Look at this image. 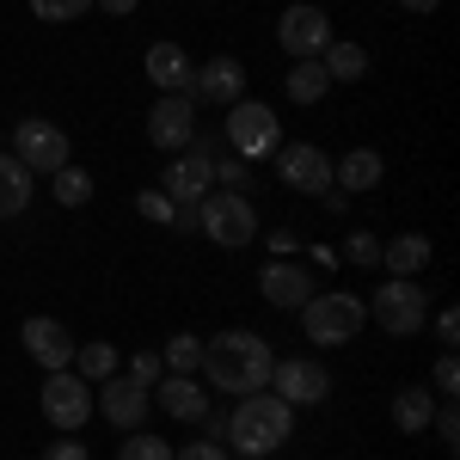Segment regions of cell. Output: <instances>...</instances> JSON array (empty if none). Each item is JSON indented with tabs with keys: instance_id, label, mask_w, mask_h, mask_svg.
Returning a JSON list of instances; mask_svg holds the SVG:
<instances>
[{
	"instance_id": "8fae6325",
	"label": "cell",
	"mask_w": 460,
	"mask_h": 460,
	"mask_svg": "<svg viewBox=\"0 0 460 460\" xmlns=\"http://www.w3.org/2000/svg\"><path fill=\"white\" fill-rule=\"evenodd\" d=\"M277 178L288 190H301V197H325L332 190V160L314 142H283L277 147Z\"/></svg>"
},
{
	"instance_id": "83f0119b",
	"label": "cell",
	"mask_w": 460,
	"mask_h": 460,
	"mask_svg": "<svg viewBox=\"0 0 460 460\" xmlns=\"http://www.w3.org/2000/svg\"><path fill=\"white\" fill-rule=\"evenodd\" d=\"M74 375L80 381H111L117 375V350L111 344H74Z\"/></svg>"
},
{
	"instance_id": "74e56055",
	"label": "cell",
	"mask_w": 460,
	"mask_h": 460,
	"mask_svg": "<svg viewBox=\"0 0 460 460\" xmlns=\"http://www.w3.org/2000/svg\"><path fill=\"white\" fill-rule=\"evenodd\" d=\"M455 338H460V314H455V307H442V314H436V344L455 350Z\"/></svg>"
},
{
	"instance_id": "44dd1931",
	"label": "cell",
	"mask_w": 460,
	"mask_h": 460,
	"mask_svg": "<svg viewBox=\"0 0 460 460\" xmlns=\"http://www.w3.org/2000/svg\"><path fill=\"white\" fill-rule=\"evenodd\" d=\"M429 418H436V393H429V381H411V387L393 393V429H405V436H424Z\"/></svg>"
},
{
	"instance_id": "60d3db41",
	"label": "cell",
	"mask_w": 460,
	"mask_h": 460,
	"mask_svg": "<svg viewBox=\"0 0 460 460\" xmlns=\"http://www.w3.org/2000/svg\"><path fill=\"white\" fill-rule=\"evenodd\" d=\"M93 6H105L111 19H129V13H136V6H142V0H93Z\"/></svg>"
},
{
	"instance_id": "ffe728a7",
	"label": "cell",
	"mask_w": 460,
	"mask_h": 460,
	"mask_svg": "<svg viewBox=\"0 0 460 460\" xmlns=\"http://www.w3.org/2000/svg\"><path fill=\"white\" fill-rule=\"evenodd\" d=\"M381 172H387V160H381L375 147H350V154L332 166V184H338L344 197H356V190H375V184H381Z\"/></svg>"
},
{
	"instance_id": "e575fe53",
	"label": "cell",
	"mask_w": 460,
	"mask_h": 460,
	"mask_svg": "<svg viewBox=\"0 0 460 460\" xmlns=\"http://www.w3.org/2000/svg\"><path fill=\"white\" fill-rule=\"evenodd\" d=\"M429 429H436V436H442V448L455 455V448H460V411H455V399H448V405H436V418H429Z\"/></svg>"
},
{
	"instance_id": "484cf974",
	"label": "cell",
	"mask_w": 460,
	"mask_h": 460,
	"mask_svg": "<svg viewBox=\"0 0 460 460\" xmlns=\"http://www.w3.org/2000/svg\"><path fill=\"white\" fill-rule=\"evenodd\" d=\"M160 362H166V375H197V362H203V338H197V332H172L166 350H160Z\"/></svg>"
},
{
	"instance_id": "8d00e7d4",
	"label": "cell",
	"mask_w": 460,
	"mask_h": 460,
	"mask_svg": "<svg viewBox=\"0 0 460 460\" xmlns=\"http://www.w3.org/2000/svg\"><path fill=\"white\" fill-rule=\"evenodd\" d=\"M172 460H227V455H221V442H215V436H203V442H184V448H172Z\"/></svg>"
},
{
	"instance_id": "1f68e13d",
	"label": "cell",
	"mask_w": 460,
	"mask_h": 460,
	"mask_svg": "<svg viewBox=\"0 0 460 460\" xmlns=\"http://www.w3.org/2000/svg\"><path fill=\"white\" fill-rule=\"evenodd\" d=\"M429 393H442V399H455V393H460V362H455V350L436 356V368H429Z\"/></svg>"
},
{
	"instance_id": "4fadbf2b",
	"label": "cell",
	"mask_w": 460,
	"mask_h": 460,
	"mask_svg": "<svg viewBox=\"0 0 460 460\" xmlns=\"http://www.w3.org/2000/svg\"><path fill=\"white\" fill-rule=\"evenodd\" d=\"M209 160H215V154H203V147H184V154H172V160H166L160 190L172 197L178 209H184V203H203V197L215 190V166H209Z\"/></svg>"
},
{
	"instance_id": "7a4b0ae2",
	"label": "cell",
	"mask_w": 460,
	"mask_h": 460,
	"mask_svg": "<svg viewBox=\"0 0 460 460\" xmlns=\"http://www.w3.org/2000/svg\"><path fill=\"white\" fill-rule=\"evenodd\" d=\"M270 368H277V356H270V344H264L258 332H221V338L203 344V362H197L203 387L234 393V399L264 393L270 387Z\"/></svg>"
},
{
	"instance_id": "e0dca14e",
	"label": "cell",
	"mask_w": 460,
	"mask_h": 460,
	"mask_svg": "<svg viewBox=\"0 0 460 460\" xmlns=\"http://www.w3.org/2000/svg\"><path fill=\"white\" fill-rule=\"evenodd\" d=\"M154 399H160V411L178 418V424H203L209 418V387L197 375H160L154 381Z\"/></svg>"
},
{
	"instance_id": "f546056e",
	"label": "cell",
	"mask_w": 460,
	"mask_h": 460,
	"mask_svg": "<svg viewBox=\"0 0 460 460\" xmlns=\"http://www.w3.org/2000/svg\"><path fill=\"white\" fill-rule=\"evenodd\" d=\"M80 13H93V0H31V19H43V25H68Z\"/></svg>"
},
{
	"instance_id": "3957f363",
	"label": "cell",
	"mask_w": 460,
	"mask_h": 460,
	"mask_svg": "<svg viewBox=\"0 0 460 460\" xmlns=\"http://www.w3.org/2000/svg\"><path fill=\"white\" fill-rule=\"evenodd\" d=\"M362 319H368V301L362 295L325 288V295H307L301 301V338L319 344V350H338V344H350L356 332H362Z\"/></svg>"
},
{
	"instance_id": "d590c367",
	"label": "cell",
	"mask_w": 460,
	"mask_h": 460,
	"mask_svg": "<svg viewBox=\"0 0 460 460\" xmlns=\"http://www.w3.org/2000/svg\"><path fill=\"white\" fill-rule=\"evenodd\" d=\"M160 375H166V362H160L154 350H136V356H129V381H136V387H154Z\"/></svg>"
},
{
	"instance_id": "ab89813d",
	"label": "cell",
	"mask_w": 460,
	"mask_h": 460,
	"mask_svg": "<svg viewBox=\"0 0 460 460\" xmlns=\"http://www.w3.org/2000/svg\"><path fill=\"white\" fill-rule=\"evenodd\" d=\"M264 246H270V258H288L295 252V234H264Z\"/></svg>"
},
{
	"instance_id": "603a6c76",
	"label": "cell",
	"mask_w": 460,
	"mask_h": 460,
	"mask_svg": "<svg viewBox=\"0 0 460 460\" xmlns=\"http://www.w3.org/2000/svg\"><path fill=\"white\" fill-rule=\"evenodd\" d=\"M319 68H325L332 86H350V80L368 74V49H362V43H344V37H332V43H325V56H319Z\"/></svg>"
},
{
	"instance_id": "6da1fadb",
	"label": "cell",
	"mask_w": 460,
	"mask_h": 460,
	"mask_svg": "<svg viewBox=\"0 0 460 460\" xmlns=\"http://www.w3.org/2000/svg\"><path fill=\"white\" fill-rule=\"evenodd\" d=\"M203 424H209V436L227 442L234 455L264 460V455H277L288 436H295V405H283L277 393L264 387V393H246L227 418H203Z\"/></svg>"
},
{
	"instance_id": "7402d4cb",
	"label": "cell",
	"mask_w": 460,
	"mask_h": 460,
	"mask_svg": "<svg viewBox=\"0 0 460 460\" xmlns=\"http://www.w3.org/2000/svg\"><path fill=\"white\" fill-rule=\"evenodd\" d=\"M429 258H436V246H429L424 234H399V240H381V264H387L393 277H418V270H429Z\"/></svg>"
},
{
	"instance_id": "30bf717a",
	"label": "cell",
	"mask_w": 460,
	"mask_h": 460,
	"mask_svg": "<svg viewBox=\"0 0 460 460\" xmlns=\"http://www.w3.org/2000/svg\"><path fill=\"white\" fill-rule=\"evenodd\" d=\"M147 142L166 147V154L197 147V105H190L184 93H160V99H154V111H147Z\"/></svg>"
},
{
	"instance_id": "5bb4252c",
	"label": "cell",
	"mask_w": 460,
	"mask_h": 460,
	"mask_svg": "<svg viewBox=\"0 0 460 460\" xmlns=\"http://www.w3.org/2000/svg\"><path fill=\"white\" fill-rule=\"evenodd\" d=\"M246 99V68L234 62V56H215V62H203V68L190 74V105H240Z\"/></svg>"
},
{
	"instance_id": "ba28073f",
	"label": "cell",
	"mask_w": 460,
	"mask_h": 460,
	"mask_svg": "<svg viewBox=\"0 0 460 460\" xmlns=\"http://www.w3.org/2000/svg\"><path fill=\"white\" fill-rule=\"evenodd\" d=\"M277 43H283L295 62H319L325 43H332V19H325V6H314V0L283 6V19H277Z\"/></svg>"
},
{
	"instance_id": "7c38bea8",
	"label": "cell",
	"mask_w": 460,
	"mask_h": 460,
	"mask_svg": "<svg viewBox=\"0 0 460 460\" xmlns=\"http://www.w3.org/2000/svg\"><path fill=\"white\" fill-rule=\"evenodd\" d=\"M270 393H277L283 405H325L332 375H325V362H314V356H288V362L270 368Z\"/></svg>"
},
{
	"instance_id": "9a60e30c",
	"label": "cell",
	"mask_w": 460,
	"mask_h": 460,
	"mask_svg": "<svg viewBox=\"0 0 460 460\" xmlns=\"http://www.w3.org/2000/svg\"><path fill=\"white\" fill-rule=\"evenodd\" d=\"M19 338H25V356H31L37 368H49V375H56V368H74V332L62 325V319L31 314Z\"/></svg>"
},
{
	"instance_id": "2e32d148",
	"label": "cell",
	"mask_w": 460,
	"mask_h": 460,
	"mask_svg": "<svg viewBox=\"0 0 460 460\" xmlns=\"http://www.w3.org/2000/svg\"><path fill=\"white\" fill-rule=\"evenodd\" d=\"M258 295H264L270 307H295V314H301V301L319 295V283H314L307 264H295V258H270V264L258 270Z\"/></svg>"
},
{
	"instance_id": "9c48e42d",
	"label": "cell",
	"mask_w": 460,
	"mask_h": 460,
	"mask_svg": "<svg viewBox=\"0 0 460 460\" xmlns=\"http://www.w3.org/2000/svg\"><path fill=\"white\" fill-rule=\"evenodd\" d=\"M13 160H19L25 172H62V166H68V136H62L49 117H25V123L13 129Z\"/></svg>"
},
{
	"instance_id": "f1b7e54d",
	"label": "cell",
	"mask_w": 460,
	"mask_h": 460,
	"mask_svg": "<svg viewBox=\"0 0 460 460\" xmlns=\"http://www.w3.org/2000/svg\"><path fill=\"white\" fill-rule=\"evenodd\" d=\"M117 460H172V442L154 436V429H129L123 448H117Z\"/></svg>"
},
{
	"instance_id": "ac0fdd59",
	"label": "cell",
	"mask_w": 460,
	"mask_h": 460,
	"mask_svg": "<svg viewBox=\"0 0 460 460\" xmlns=\"http://www.w3.org/2000/svg\"><path fill=\"white\" fill-rule=\"evenodd\" d=\"M93 405H99L117 429H142L154 399H147V387H136L129 375H111V381H99V399H93Z\"/></svg>"
},
{
	"instance_id": "b9f144b4",
	"label": "cell",
	"mask_w": 460,
	"mask_h": 460,
	"mask_svg": "<svg viewBox=\"0 0 460 460\" xmlns=\"http://www.w3.org/2000/svg\"><path fill=\"white\" fill-rule=\"evenodd\" d=\"M399 6H405V13H436L442 0H399Z\"/></svg>"
},
{
	"instance_id": "d6a6232c",
	"label": "cell",
	"mask_w": 460,
	"mask_h": 460,
	"mask_svg": "<svg viewBox=\"0 0 460 460\" xmlns=\"http://www.w3.org/2000/svg\"><path fill=\"white\" fill-rule=\"evenodd\" d=\"M209 166H215V184H221V190H240V197H246V184H252L246 160H234V154H221V160H209Z\"/></svg>"
},
{
	"instance_id": "f35d334b",
	"label": "cell",
	"mask_w": 460,
	"mask_h": 460,
	"mask_svg": "<svg viewBox=\"0 0 460 460\" xmlns=\"http://www.w3.org/2000/svg\"><path fill=\"white\" fill-rule=\"evenodd\" d=\"M43 460H86V442H74V436H56V442L43 448Z\"/></svg>"
},
{
	"instance_id": "836d02e7",
	"label": "cell",
	"mask_w": 460,
	"mask_h": 460,
	"mask_svg": "<svg viewBox=\"0 0 460 460\" xmlns=\"http://www.w3.org/2000/svg\"><path fill=\"white\" fill-rule=\"evenodd\" d=\"M136 209H142L147 221H160V227H172L178 203H172V197H166V190H160V184H154V190H142V197H136Z\"/></svg>"
},
{
	"instance_id": "5b68a950",
	"label": "cell",
	"mask_w": 460,
	"mask_h": 460,
	"mask_svg": "<svg viewBox=\"0 0 460 460\" xmlns=\"http://www.w3.org/2000/svg\"><path fill=\"white\" fill-rule=\"evenodd\" d=\"M227 154L234 160H270L277 154V136H283V123H277V111L258 105V99H240V105H227Z\"/></svg>"
},
{
	"instance_id": "277c9868",
	"label": "cell",
	"mask_w": 460,
	"mask_h": 460,
	"mask_svg": "<svg viewBox=\"0 0 460 460\" xmlns=\"http://www.w3.org/2000/svg\"><path fill=\"white\" fill-rule=\"evenodd\" d=\"M197 234H209L215 246L240 252L258 240V209H252V197L240 190H209L203 203H197Z\"/></svg>"
},
{
	"instance_id": "4316f807",
	"label": "cell",
	"mask_w": 460,
	"mask_h": 460,
	"mask_svg": "<svg viewBox=\"0 0 460 460\" xmlns=\"http://www.w3.org/2000/svg\"><path fill=\"white\" fill-rule=\"evenodd\" d=\"M56 178V203H62V209H86V203H93V172H86V166H62V172H49Z\"/></svg>"
},
{
	"instance_id": "cb8c5ba5",
	"label": "cell",
	"mask_w": 460,
	"mask_h": 460,
	"mask_svg": "<svg viewBox=\"0 0 460 460\" xmlns=\"http://www.w3.org/2000/svg\"><path fill=\"white\" fill-rule=\"evenodd\" d=\"M31 209V172L13 160V154H0V221H13V215Z\"/></svg>"
},
{
	"instance_id": "8992f818",
	"label": "cell",
	"mask_w": 460,
	"mask_h": 460,
	"mask_svg": "<svg viewBox=\"0 0 460 460\" xmlns=\"http://www.w3.org/2000/svg\"><path fill=\"white\" fill-rule=\"evenodd\" d=\"M424 319H429L424 283L393 277V283L375 288V325H381V332H393V338H411V332H424Z\"/></svg>"
},
{
	"instance_id": "d6986e66",
	"label": "cell",
	"mask_w": 460,
	"mask_h": 460,
	"mask_svg": "<svg viewBox=\"0 0 460 460\" xmlns=\"http://www.w3.org/2000/svg\"><path fill=\"white\" fill-rule=\"evenodd\" d=\"M147 80H154V86H160V93H184V99H190V56H184V43H172V37H166V43H154V49H147Z\"/></svg>"
},
{
	"instance_id": "52a82bcc",
	"label": "cell",
	"mask_w": 460,
	"mask_h": 460,
	"mask_svg": "<svg viewBox=\"0 0 460 460\" xmlns=\"http://www.w3.org/2000/svg\"><path fill=\"white\" fill-rule=\"evenodd\" d=\"M37 411L49 418V429H86L93 418V381H80L74 368H56L43 393H37Z\"/></svg>"
},
{
	"instance_id": "4dcf8cb0",
	"label": "cell",
	"mask_w": 460,
	"mask_h": 460,
	"mask_svg": "<svg viewBox=\"0 0 460 460\" xmlns=\"http://www.w3.org/2000/svg\"><path fill=\"white\" fill-rule=\"evenodd\" d=\"M344 264H362V270H375L381 264V240L375 234H344V252H338Z\"/></svg>"
},
{
	"instance_id": "d4e9b609",
	"label": "cell",
	"mask_w": 460,
	"mask_h": 460,
	"mask_svg": "<svg viewBox=\"0 0 460 460\" xmlns=\"http://www.w3.org/2000/svg\"><path fill=\"white\" fill-rule=\"evenodd\" d=\"M325 93H332V80H325L319 62H295V68H288V99H295V105H319Z\"/></svg>"
}]
</instances>
